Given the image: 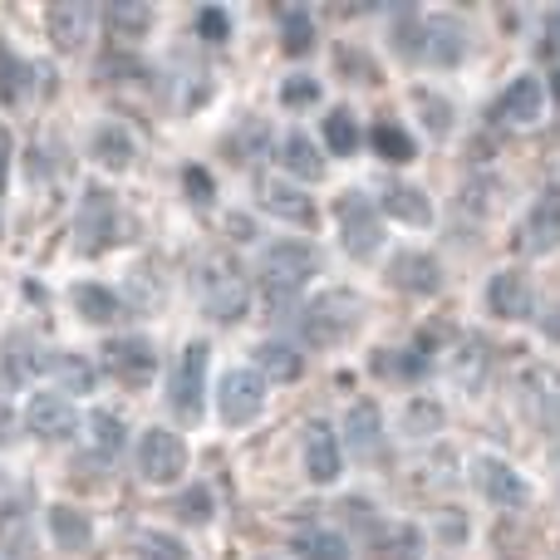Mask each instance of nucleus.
<instances>
[{"label": "nucleus", "instance_id": "obj_1", "mask_svg": "<svg viewBox=\"0 0 560 560\" xmlns=\"http://www.w3.org/2000/svg\"><path fill=\"white\" fill-rule=\"evenodd\" d=\"M319 271V252L310 242H276L261 261V305H266V319H280L290 305H295L300 285Z\"/></svg>", "mask_w": 560, "mask_h": 560}, {"label": "nucleus", "instance_id": "obj_2", "mask_svg": "<svg viewBox=\"0 0 560 560\" xmlns=\"http://www.w3.org/2000/svg\"><path fill=\"white\" fill-rule=\"evenodd\" d=\"M359 325H364V295H359V290H325L319 300H310V305L300 310V335L315 349L345 345Z\"/></svg>", "mask_w": 560, "mask_h": 560}, {"label": "nucleus", "instance_id": "obj_3", "mask_svg": "<svg viewBox=\"0 0 560 560\" xmlns=\"http://www.w3.org/2000/svg\"><path fill=\"white\" fill-rule=\"evenodd\" d=\"M197 290H202L207 315L222 319V325H236V319L252 310V285H246L242 266H236L232 256H207L202 276H197Z\"/></svg>", "mask_w": 560, "mask_h": 560}, {"label": "nucleus", "instance_id": "obj_4", "mask_svg": "<svg viewBox=\"0 0 560 560\" xmlns=\"http://www.w3.org/2000/svg\"><path fill=\"white\" fill-rule=\"evenodd\" d=\"M207 339H192V345L177 354V369H173V384H167V404L183 423H197L207 408Z\"/></svg>", "mask_w": 560, "mask_h": 560}, {"label": "nucleus", "instance_id": "obj_5", "mask_svg": "<svg viewBox=\"0 0 560 560\" xmlns=\"http://www.w3.org/2000/svg\"><path fill=\"white\" fill-rule=\"evenodd\" d=\"M138 472L148 487H167L187 472V443L167 428H148L143 443H138Z\"/></svg>", "mask_w": 560, "mask_h": 560}, {"label": "nucleus", "instance_id": "obj_6", "mask_svg": "<svg viewBox=\"0 0 560 560\" xmlns=\"http://www.w3.org/2000/svg\"><path fill=\"white\" fill-rule=\"evenodd\" d=\"M104 369H108V374H114L124 388H143L148 378L158 374V349H153V339H138V335L108 339V345H104Z\"/></svg>", "mask_w": 560, "mask_h": 560}, {"label": "nucleus", "instance_id": "obj_7", "mask_svg": "<svg viewBox=\"0 0 560 560\" xmlns=\"http://www.w3.org/2000/svg\"><path fill=\"white\" fill-rule=\"evenodd\" d=\"M266 404V378L256 369H232L217 384V408H222L226 423H252Z\"/></svg>", "mask_w": 560, "mask_h": 560}, {"label": "nucleus", "instance_id": "obj_8", "mask_svg": "<svg viewBox=\"0 0 560 560\" xmlns=\"http://www.w3.org/2000/svg\"><path fill=\"white\" fill-rule=\"evenodd\" d=\"M522 404L532 413V423H541L546 433H560V369L551 364L522 369Z\"/></svg>", "mask_w": 560, "mask_h": 560}, {"label": "nucleus", "instance_id": "obj_9", "mask_svg": "<svg viewBox=\"0 0 560 560\" xmlns=\"http://www.w3.org/2000/svg\"><path fill=\"white\" fill-rule=\"evenodd\" d=\"M94 25H98L94 0H59L49 10V39H55L59 55H79L89 45V35H94Z\"/></svg>", "mask_w": 560, "mask_h": 560}, {"label": "nucleus", "instance_id": "obj_10", "mask_svg": "<svg viewBox=\"0 0 560 560\" xmlns=\"http://www.w3.org/2000/svg\"><path fill=\"white\" fill-rule=\"evenodd\" d=\"M25 428L45 443H59V438H74L79 433V408L74 398L65 394H35L25 408Z\"/></svg>", "mask_w": 560, "mask_h": 560}, {"label": "nucleus", "instance_id": "obj_11", "mask_svg": "<svg viewBox=\"0 0 560 560\" xmlns=\"http://www.w3.org/2000/svg\"><path fill=\"white\" fill-rule=\"evenodd\" d=\"M516 246H522L526 256H551L560 246V187L541 192V202L526 212L522 232H516Z\"/></svg>", "mask_w": 560, "mask_h": 560}, {"label": "nucleus", "instance_id": "obj_12", "mask_svg": "<svg viewBox=\"0 0 560 560\" xmlns=\"http://www.w3.org/2000/svg\"><path fill=\"white\" fill-rule=\"evenodd\" d=\"M472 482H477V492L487 497L492 506H526L532 502V487L522 482V472L516 467H506L502 457H482V463L472 467Z\"/></svg>", "mask_w": 560, "mask_h": 560}, {"label": "nucleus", "instance_id": "obj_13", "mask_svg": "<svg viewBox=\"0 0 560 560\" xmlns=\"http://www.w3.org/2000/svg\"><path fill=\"white\" fill-rule=\"evenodd\" d=\"M300 447H305V472H310V482L335 487L339 472H345V453H339L335 428H329V423H305V438H300Z\"/></svg>", "mask_w": 560, "mask_h": 560}, {"label": "nucleus", "instance_id": "obj_14", "mask_svg": "<svg viewBox=\"0 0 560 560\" xmlns=\"http://www.w3.org/2000/svg\"><path fill=\"white\" fill-rule=\"evenodd\" d=\"M339 222H345V252L354 256V261H369V256L384 246V226L374 222V207L359 192L339 202Z\"/></svg>", "mask_w": 560, "mask_h": 560}, {"label": "nucleus", "instance_id": "obj_15", "mask_svg": "<svg viewBox=\"0 0 560 560\" xmlns=\"http://www.w3.org/2000/svg\"><path fill=\"white\" fill-rule=\"evenodd\" d=\"M492 374V349L482 345V335H463L453 349H447V378H453L463 394H477Z\"/></svg>", "mask_w": 560, "mask_h": 560}, {"label": "nucleus", "instance_id": "obj_16", "mask_svg": "<svg viewBox=\"0 0 560 560\" xmlns=\"http://www.w3.org/2000/svg\"><path fill=\"white\" fill-rule=\"evenodd\" d=\"M541 114H546V84L536 74L512 79V84L502 89V98H497V118H502V124H512V128L536 124Z\"/></svg>", "mask_w": 560, "mask_h": 560}, {"label": "nucleus", "instance_id": "obj_17", "mask_svg": "<svg viewBox=\"0 0 560 560\" xmlns=\"http://www.w3.org/2000/svg\"><path fill=\"white\" fill-rule=\"evenodd\" d=\"M388 285L404 290V295H438L443 290V266L428 252H404L388 266Z\"/></svg>", "mask_w": 560, "mask_h": 560}, {"label": "nucleus", "instance_id": "obj_18", "mask_svg": "<svg viewBox=\"0 0 560 560\" xmlns=\"http://www.w3.org/2000/svg\"><path fill=\"white\" fill-rule=\"evenodd\" d=\"M487 305H492L497 319H532L536 315V290L522 271H502L487 285Z\"/></svg>", "mask_w": 560, "mask_h": 560}, {"label": "nucleus", "instance_id": "obj_19", "mask_svg": "<svg viewBox=\"0 0 560 560\" xmlns=\"http://www.w3.org/2000/svg\"><path fill=\"white\" fill-rule=\"evenodd\" d=\"M256 192H261V207L280 222H300V226H315V202L310 197H300L290 183H276V177H261L256 183Z\"/></svg>", "mask_w": 560, "mask_h": 560}, {"label": "nucleus", "instance_id": "obj_20", "mask_svg": "<svg viewBox=\"0 0 560 560\" xmlns=\"http://www.w3.org/2000/svg\"><path fill=\"white\" fill-rule=\"evenodd\" d=\"M69 300H74V310L89 319V325H114V319H124V300H118L108 285H94V280L74 285Z\"/></svg>", "mask_w": 560, "mask_h": 560}, {"label": "nucleus", "instance_id": "obj_21", "mask_svg": "<svg viewBox=\"0 0 560 560\" xmlns=\"http://www.w3.org/2000/svg\"><path fill=\"white\" fill-rule=\"evenodd\" d=\"M39 374H49L59 384V394H89L94 388V364H89L84 354H45V369Z\"/></svg>", "mask_w": 560, "mask_h": 560}, {"label": "nucleus", "instance_id": "obj_22", "mask_svg": "<svg viewBox=\"0 0 560 560\" xmlns=\"http://www.w3.org/2000/svg\"><path fill=\"white\" fill-rule=\"evenodd\" d=\"M378 433H384V418H378L374 404H354L345 423V443L354 457H374L378 453Z\"/></svg>", "mask_w": 560, "mask_h": 560}, {"label": "nucleus", "instance_id": "obj_23", "mask_svg": "<svg viewBox=\"0 0 560 560\" xmlns=\"http://www.w3.org/2000/svg\"><path fill=\"white\" fill-rule=\"evenodd\" d=\"M423 35L433 39V45L423 49V55L433 59V65H457V59L467 55V30H463V25H453L447 15H433V20H428Z\"/></svg>", "mask_w": 560, "mask_h": 560}, {"label": "nucleus", "instance_id": "obj_24", "mask_svg": "<svg viewBox=\"0 0 560 560\" xmlns=\"http://www.w3.org/2000/svg\"><path fill=\"white\" fill-rule=\"evenodd\" d=\"M280 163H285L290 177H300V183H319L325 177V158L315 153V143H310L305 133H285V143H280Z\"/></svg>", "mask_w": 560, "mask_h": 560}, {"label": "nucleus", "instance_id": "obj_25", "mask_svg": "<svg viewBox=\"0 0 560 560\" xmlns=\"http://www.w3.org/2000/svg\"><path fill=\"white\" fill-rule=\"evenodd\" d=\"M256 369H261V378H276V384H295V378L305 374V359L295 354V345H280V339H271V345L256 349Z\"/></svg>", "mask_w": 560, "mask_h": 560}, {"label": "nucleus", "instance_id": "obj_26", "mask_svg": "<svg viewBox=\"0 0 560 560\" xmlns=\"http://www.w3.org/2000/svg\"><path fill=\"white\" fill-rule=\"evenodd\" d=\"M94 226H98V246L114 242V192H104V187H94V192L84 197V217H79L84 246H89V236H94Z\"/></svg>", "mask_w": 560, "mask_h": 560}, {"label": "nucleus", "instance_id": "obj_27", "mask_svg": "<svg viewBox=\"0 0 560 560\" xmlns=\"http://www.w3.org/2000/svg\"><path fill=\"white\" fill-rule=\"evenodd\" d=\"M0 551H5V556H30V551H35V536H30V512L20 502L0 506Z\"/></svg>", "mask_w": 560, "mask_h": 560}, {"label": "nucleus", "instance_id": "obj_28", "mask_svg": "<svg viewBox=\"0 0 560 560\" xmlns=\"http://www.w3.org/2000/svg\"><path fill=\"white\" fill-rule=\"evenodd\" d=\"M49 536L59 541V551H89V516L74 512V506H55L49 512Z\"/></svg>", "mask_w": 560, "mask_h": 560}, {"label": "nucleus", "instance_id": "obj_29", "mask_svg": "<svg viewBox=\"0 0 560 560\" xmlns=\"http://www.w3.org/2000/svg\"><path fill=\"white\" fill-rule=\"evenodd\" d=\"M295 556L300 560H349V541L329 526H310L295 536Z\"/></svg>", "mask_w": 560, "mask_h": 560}, {"label": "nucleus", "instance_id": "obj_30", "mask_svg": "<svg viewBox=\"0 0 560 560\" xmlns=\"http://www.w3.org/2000/svg\"><path fill=\"white\" fill-rule=\"evenodd\" d=\"M384 212L408 226H433V207H428V197L418 192V187H388Z\"/></svg>", "mask_w": 560, "mask_h": 560}, {"label": "nucleus", "instance_id": "obj_31", "mask_svg": "<svg viewBox=\"0 0 560 560\" xmlns=\"http://www.w3.org/2000/svg\"><path fill=\"white\" fill-rule=\"evenodd\" d=\"M94 158L108 167V173H124V167L133 163V138H128L124 128H114V124L98 128L94 133Z\"/></svg>", "mask_w": 560, "mask_h": 560}, {"label": "nucleus", "instance_id": "obj_32", "mask_svg": "<svg viewBox=\"0 0 560 560\" xmlns=\"http://www.w3.org/2000/svg\"><path fill=\"white\" fill-rule=\"evenodd\" d=\"M124 453V423L114 413H94L89 418V457L108 463V457Z\"/></svg>", "mask_w": 560, "mask_h": 560}, {"label": "nucleus", "instance_id": "obj_33", "mask_svg": "<svg viewBox=\"0 0 560 560\" xmlns=\"http://www.w3.org/2000/svg\"><path fill=\"white\" fill-rule=\"evenodd\" d=\"M369 143H374V153L388 158V163H413V138H408L398 124H374Z\"/></svg>", "mask_w": 560, "mask_h": 560}, {"label": "nucleus", "instance_id": "obj_34", "mask_svg": "<svg viewBox=\"0 0 560 560\" xmlns=\"http://www.w3.org/2000/svg\"><path fill=\"white\" fill-rule=\"evenodd\" d=\"M104 20L118 30V35H143V30L153 25V10L138 5V0H114V5L104 10Z\"/></svg>", "mask_w": 560, "mask_h": 560}, {"label": "nucleus", "instance_id": "obj_35", "mask_svg": "<svg viewBox=\"0 0 560 560\" xmlns=\"http://www.w3.org/2000/svg\"><path fill=\"white\" fill-rule=\"evenodd\" d=\"M325 143L335 148V158H349L359 148V124L349 108H335V114L325 118Z\"/></svg>", "mask_w": 560, "mask_h": 560}, {"label": "nucleus", "instance_id": "obj_36", "mask_svg": "<svg viewBox=\"0 0 560 560\" xmlns=\"http://www.w3.org/2000/svg\"><path fill=\"white\" fill-rule=\"evenodd\" d=\"M25 74L30 69L0 45V104H20V98H25Z\"/></svg>", "mask_w": 560, "mask_h": 560}, {"label": "nucleus", "instance_id": "obj_37", "mask_svg": "<svg viewBox=\"0 0 560 560\" xmlns=\"http://www.w3.org/2000/svg\"><path fill=\"white\" fill-rule=\"evenodd\" d=\"M280 30H285V49H290V55H305V49L315 45V25H310L305 10H285Z\"/></svg>", "mask_w": 560, "mask_h": 560}, {"label": "nucleus", "instance_id": "obj_38", "mask_svg": "<svg viewBox=\"0 0 560 560\" xmlns=\"http://www.w3.org/2000/svg\"><path fill=\"white\" fill-rule=\"evenodd\" d=\"M197 35L212 39V45H222V39L232 35V15H226V10H217V5L197 10Z\"/></svg>", "mask_w": 560, "mask_h": 560}, {"label": "nucleus", "instance_id": "obj_39", "mask_svg": "<svg viewBox=\"0 0 560 560\" xmlns=\"http://www.w3.org/2000/svg\"><path fill=\"white\" fill-rule=\"evenodd\" d=\"M138 546H148L143 560H183V546L167 541V536H153V532H138Z\"/></svg>", "mask_w": 560, "mask_h": 560}, {"label": "nucleus", "instance_id": "obj_40", "mask_svg": "<svg viewBox=\"0 0 560 560\" xmlns=\"http://www.w3.org/2000/svg\"><path fill=\"white\" fill-rule=\"evenodd\" d=\"M404 423H408V433H438V423H443V408H433V404H413L404 413Z\"/></svg>", "mask_w": 560, "mask_h": 560}, {"label": "nucleus", "instance_id": "obj_41", "mask_svg": "<svg viewBox=\"0 0 560 560\" xmlns=\"http://www.w3.org/2000/svg\"><path fill=\"white\" fill-rule=\"evenodd\" d=\"M315 98H319V84L315 79H305V74L290 79V84L280 89V104H315Z\"/></svg>", "mask_w": 560, "mask_h": 560}, {"label": "nucleus", "instance_id": "obj_42", "mask_svg": "<svg viewBox=\"0 0 560 560\" xmlns=\"http://www.w3.org/2000/svg\"><path fill=\"white\" fill-rule=\"evenodd\" d=\"M183 183H187V192H192V202H197V207H207V202H212V177H207L202 167H187V173H183Z\"/></svg>", "mask_w": 560, "mask_h": 560}, {"label": "nucleus", "instance_id": "obj_43", "mask_svg": "<svg viewBox=\"0 0 560 560\" xmlns=\"http://www.w3.org/2000/svg\"><path fill=\"white\" fill-rule=\"evenodd\" d=\"M177 512H183L187 522L202 526V522H207V512H212V497H207L202 487H197V492H187V497H183V506H177Z\"/></svg>", "mask_w": 560, "mask_h": 560}, {"label": "nucleus", "instance_id": "obj_44", "mask_svg": "<svg viewBox=\"0 0 560 560\" xmlns=\"http://www.w3.org/2000/svg\"><path fill=\"white\" fill-rule=\"evenodd\" d=\"M418 556H423V536L404 526V532L394 536V560H418Z\"/></svg>", "mask_w": 560, "mask_h": 560}, {"label": "nucleus", "instance_id": "obj_45", "mask_svg": "<svg viewBox=\"0 0 560 560\" xmlns=\"http://www.w3.org/2000/svg\"><path fill=\"white\" fill-rule=\"evenodd\" d=\"M418 98H423L428 114H433V118H428V128H433V133H447V114H453V108H447L443 98H433V94H418Z\"/></svg>", "mask_w": 560, "mask_h": 560}, {"label": "nucleus", "instance_id": "obj_46", "mask_svg": "<svg viewBox=\"0 0 560 560\" xmlns=\"http://www.w3.org/2000/svg\"><path fill=\"white\" fill-rule=\"evenodd\" d=\"M541 55H560V15L546 20V39H541Z\"/></svg>", "mask_w": 560, "mask_h": 560}, {"label": "nucleus", "instance_id": "obj_47", "mask_svg": "<svg viewBox=\"0 0 560 560\" xmlns=\"http://www.w3.org/2000/svg\"><path fill=\"white\" fill-rule=\"evenodd\" d=\"M10 443V413H5V404H0V447Z\"/></svg>", "mask_w": 560, "mask_h": 560}, {"label": "nucleus", "instance_id": "obj_48", "mask_svg": "<svg viewBox=\"0 0 560 560\" xmlns=\"http://www.w3.org/2000/svg\"><path fill=\"white\" fill-rule=\"evenodd\" d=\"M5 163H10V143H5V133H0V183H5Z\"/></svg>", "mask_w": 560, "mask_h": 560}, {"label": "nucleus", "instance_id": "obj_49", "mask_svg": "<svg viewBox=\"0 0 560 560\" xmlns=\"http://www.w3.org/2000/svg\"><path fill=\"white\" fill-rule=\"evenodd\" d=\"M546 335H551V339H560V310H556L551 319H546Z\"/></svg>", "mask_w": 560, "mask_h": 560}, {"label": "nucleus", "instance_id": "obj_50", "mask_svg": "<svg viewBox=\"0 0 560 560\" xmlns=\"http://www.w3.org/2000/svg\"><path fill=\"white\" fill-rule=\"evenodd\" d=\"M556 98H560V74H556Z\"/></svg>", "mask_w": 560, "mask_h": 560}]
</instances>
